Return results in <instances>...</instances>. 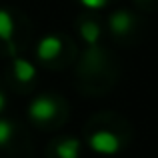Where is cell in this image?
<instances>
[{"label": "cell", "instance_id": "cell-1", "mask_svg": "<svg viewBox=\"0 0 158 158\" xmlns=\"http://www.w3.org/2000/svg\"><path fill=\"white\" fill-rule=\"evenodd\" d=\"M88 146L92 148L96 154H102V156H112L120 150V138L114 134L112 130H96L90 134L88 138Z\"/></svg>", "mask_w": 158, "mask_h": 158}, {"label": "cell", "instance_id": "cell-2", "mask_svg": "<svg viewBox=\"0 0 158 158\" xmlns=\"http://www.w3.org/2000/svg\"><path fill=\"white\" fill-rule=\"evenodd\" d=\"M56 114H58V102L52 96H46V94L36 96L28 106V116L36 122H48Z\"/></svg>", "mask_w": 158, "mask_h": 158}, {"label": "cell", "instance_id": "cell-3", "mask_svg": "<svg viewBox=\"0 0 158 158\" xmlns=\"http://www.w3.org/2000/svg\"><path fill=\"white\" fill-rule=\"evenodd\" d=\"M62 52V38L56 34H48L36 44V56L42 62H50Z\"/></svg>", "mask_w": 158, "mask_h": 158}, {"label": "cell", "instance_id": "cell-4", "mask_svg": "<svg viewBox=\"0 0 158 158\" xmlns=\"http://www.w3.org/2000/svg\"><path fill=\"white\" fill-rule=\"evenodd\" d=\"M134 14L128 10H114L110 14V18H108V26H110V30L114 32L116 36H124L128 34V32L134 28Z\"/></svg>", "mask_w": 158, "mask_h": 158}, {"label": "cell", "instance_id": "cell-5", "mask_svg": "<svg viewBox=\"0 0 158 158\" xmlns=\"http://www.w3.org/2000/svg\"><path fill=\"white\" fill-rule=\"evenodd\" d=\"M12 72L18 82H32L36 78V66L26 58L14 56L12 58Z\"/></svg>", "mask_w": 158, "mask_h": 158}, {"label": "cell", "instance_id": "cell-6", "mask_svg": "<svg viewBox=\"0 0 158 158\" xmlns=\"http://www.w3.org/2000/svg\"><path fill=\"white\" fill-rule=\"evenodd\" d=\"M14 20H12V14L6 10V8H0V40L8 44L12 52H14Z\"/></svg>", "mask_w": 158, "mask_h": 158}, {"label": "cell", "instance_id": "cell-7", "mask_svg": "<svg viewBox=\"0 0 158 158\" xmlns=\"http://www.w3.org/2000/svg\"><path fill=\"white\" fill-rule=\"evenodd\" d=\"M80 36L90 46V50H98L96 44L100 40V26H98V22H94V20H82L80 22Z\"/></svg>", "mask_w": 158, "mask_h": 158}, {"label": "cell", "instance_id": "cell-8", "mask_svg": "<svg viewBox=\"0 0 158 158\" xmlns=\"http://www.w3.org/2000/svg\"><path fill=\"white\" fill-rule=\"evenodd\" d=\"M56 156L58 158H78L80 156V142L76 138H64L56 144Z\"/></svg>", "mask_w": 158, "mask_h": 158}, {"label": "cell", "instance_id": "cell-9", "mask_svg": "<svg viewBox=\"0 0 158 158\" xmlns=\"http://www.w3.org/2000/svg\"><path fill=\"white\" fill-rule=\"evenodd\" d=\"M12 132H14L12 124L8 122V120L0 118V146H6V144L12 140Z\"/></svg>", "mask_w": 158, "mask_h": 158}, {"label": "cell", "instance_id": "cell-10", "mask_svg": "<svg viewBox=\"0 0 158 158\" xmlns=\"http://www.w3.org/2000/svg\"><path fill=\"white\" fill-rule=\"evenodd\" d=\"M78 2L84 8H88V10H100V8H104L108 4V0H78Z\"/></svg>", "mask_w": 158, "mask_h": 158}, {"label": "cell", "instance_id": "cell-11", "mask_svg": "<svg viewBox=\"0 0 158 158\" xmlns=\"http://www.w3.org/2000/svg\"><path fill=\"white\" fill-rule=\"evenodd\" d=\"M4 106H6V96H4V92H0V112L4 110Z\"/></svg>", "mask_w": 158, "mask_h": 158}]
</instances>
